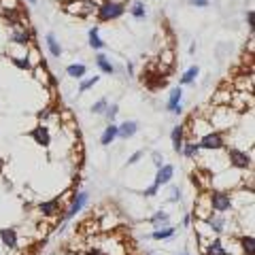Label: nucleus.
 Returning a JSON list of instances; mask_svg holds the SVG:
<instances>
[{
	"mask_svg": "<svg viewBox=\"0 0 255 255\" xmlns=\"http://www.w3.org/2000/svg\"><path fill=\"white\" fill-rule=\"evenodd\" d=\"M90 204V191L87 189H79V191H75L73 196H70V202H68V206L62 211V215H60V226H58V232L62 234L64 230H66V226L70 221H73L79 213H81L85 206Z\"/></svg>",
	"mask_w": 255,
	"mask_h": 255,
	"instance_id": "nucleus-1",
	"label": "nucleus"
},
{
	"mask_svg": "<svg viewBox=\"0 0 255 255\" xmlns=\"http://www.w3.org/2000/svg\"><path fill=\"white\" fill-rule=\"evenodd\" d=\"M223 153H226V159H228L230 168H234L238 172H249V170H253V153H251V151L241 149V147H234V145H226Z\"/></svg>",
	"mask_w": 255,
	"mask_h": 255,
	"instance_id": "nucleus-2",
	"label": "nucleus"
},
{
	"mask_svg": "<svg viewBox=\"0 0 255 255\" xmlns=\"http://www.w3.org/2000/svg\"><path fill=\"white\" fill-rule=\"evenodd\" d=\"M128 13L126 2H119V0H102V2L96 6V19L100 23H111L122 19Z\"/></svg>",
	"mask_w": 255,
	"mask_h": 255,
	"instance_id": "nucleus-3",
	"label": "nucleus"
},
{
	"mask_svg": "<svg viewBox=\"0 0 255 255\" xmlns=\"http://www.w3.org/2000/svg\"><path fill=\"white\" fill-rule=\"evenodd\" d=\"M209 204L213 213H221L226 215L230 211H234V196L232 191H223V189H211L209 194Z\"/></svg>",
	"mask_w": 255,
	"mask_h": 255,
	"instance_id": "nucleus-4",
	"label": "nucleus"
},
{
	"mask_svg": "<svg viewBox=\"0 0 255 255\" xmlns=\"http://www.w3.org/2000/svg\"><path fill=\"white\" fill-rule=\"evenodd\" d=\"M196 142H198V147H200V151H206V153H221V151L226 149V145H228L226 134H223L221 130L206 132L204 136H200Z\"/></svg>",
	"mask_w": 255,
	"mask_h": 255,
	"instance_id": "nucleus-5",
	"label": "nucleus"
},
{
	"mask_svg": "<svg viewBox=\"0 0 255 255\" xmlns=\"http://www.w3.org/2000/svg\"><path fill=\"white\" fill-rule=\"evenodd\" d=\"M36 41V30L30 26H19V28H11L9 34V45L13 47H21L23 51Z\"/></svg>",
	"mask_w": 255,
	"mask_h": 255,
	"instance_id": "nucleus-6",
	"label": "nucleus"
},
{
	"mask_svg": "<svg viewBox=\"0 0 255 255\" xmlns=\"http://www.w3.org/2000/svg\"><path fill=\"white\" fill-rule=\"evenodd\" d=\"M28 136L34 140V145L43 147V149L49 147V145H51V140H53V136H51V128L47 126V124H36V126L28 132Z\"/></svg>",
	"mask_w": 255,
	"mask_h": 255,
	"instance_id": "nucleus-7",
	"label": "nucleus"
},
{
	"mask_svg": "<svg viewBox=\"0 0 255 255\" xmlns=\"http://www.w3.org/2000/svg\"><path fill=\"white\" fill-rule=\"evenodd\" d=\"M200 245L202 255H232V251L221 241V236H211L209 241H200Z\"/></svg>",
	"mask_w": 255,
	"mask_h": 255,
	"instance_id": "nucleus-8",
	"label": "nucleus"
},
{
	"mask_svg": "<svg viewBox=\"0 0 255 255\" xmlns=\"http://www.w3.org/2000/svg\"><path fill=\"white\" fill-rule=\"evenodd\" d=\"M36 211L47 219H55L62 215V198H49V200H41L36 204Z\"/></svg>",
	"mask_w": 255,
	"mask_h": 255,
	"instance_id": "nucleus-9",
	"label": "nucleus"
},
{
	"mask_svg": "<svg viewBox=\"0 0 255 255\" xmlns=\"http://www.w3.org/2000/svg\"><path fill=\"white\" fill-rule=\"evenodd\" d=\"M204 221H206V226H209V230H211L215 236H223L226 232H230V230H228V226H230V223H228V215L211 213Z\"/></svg>",
	"mask_w": 255,
	"mask_h": 255,
	"instance_id": "nucleus-10",
	"label": "nucleus"
},
{
	"mask_svg": "<svg viewBox=\"0 0 255 255\" xmlns=\"http://www.w3.org/2000/svg\"><path fill=\"white\" fill-rule=\"evenodd\" d=\"M187 136V126L185 124H177L170 130V142H172V151L177 155H181V149H183V142H185Z\"/></svg>",
	"mask_w": 255,
	"mask_h": 255,
	"instance_id": "nucleus-11",
	"label": "nucleus"
},
{
	"mask_svg": "<svg viewBox=\"0 0 255 255\" xmlns=\"http://www.w3.org/2000/svg\"><path fill=\"white\" fill-rule=\"evenodd\" d=\"M174 172H177V168H174L172 164H164V166H159V168L155 170L153 185H157V187H166L168 183H172Z\"/></svg>",
	"mask_w": 255,
	"mask_h": 255,
	"instance_id": "nucleus-12",
	"label": "nucleus"
},
{
	"mask_svg": "<svg viewBox=\"0 0 255 255\" xmlns=\"http://www.w3.org/2000/svg\"><path fill=\"white\" fill-rule=\"evenodd\" d=\"M136 134H138V122H134V119H126V122L117 124V138L130 140Z\"/></svg>",
	"mask_w": 255,
	"mask_h": 255,
	"instance_id": "nucleus-13",
	"label": "nucleus"
},
{
	"mask_svg": "<svg viewBox=\"0 0 255 255\" xmlns=\"http://www.w3.org/2000/svg\"><path fill=\"white\" fill-rule=\"evenodd\" d=\"M0 243L6 249H17L19 245V232L15 228H0Z\"/></svg>",
	"mask_w": 255,
	"mask_h": 255,
	"instance_id": "nucleus-14",
	"label": "nucleus"
},
{
	"mask_svg": "<svg viewBox=\"0 0 255 255\" xmlns=\"http://www.w3.org/2000/svg\"><path fill=\"white\" fill-rule=\"evenodd\" d=\"M94 62H96V66H98V70H100L102 75H107V77H113L115 75V64L111 62V58H109L105 51H96Z\"/></svg>",
	"mask_w": 255,
	"mask_h": 255,
	"instance_id": "nucleus-15",
	"label": "nucleus"
},
{
	"mask_svg": "<svg viewBox=\"0 0 255 255\" xmlns=\"http://www.w3.org/2000/svg\"><path fill=\"white\" fill-rule=\"evenodd\" d=\"M177 226H164V228H155V230H151V232L147 234L149 241H157V243H162V241H170V238H174V234H177Z\"/></svg>",
	"mask_w": 255,
	"mask_h": 255,
	"instance_id": "nucleus-16",
	"label": "nucleus"
},
{
	"mask_svg": "<svg viewBox=\"0 0 255 255\" xmlns=\"http://www.w3.org/2000/svg\"><path fill=\"white\" fill-rule=\"evenodd\" d=\"M45 47H47V51H49V55H51L53 60H60V58H62L64 47L60 45L58 36H55L53 32H47V34H45Z\"/></svg>",
	"mask_w": 255,
	"mask_h": 255,
	"instance_id": "nucleus-17",
	"label": "nucleus"
},
{
	"mask_svg": "<svg viewBox=\"0 0 255 255\" xmlns=\"http://www.w3.org/2000/svg\"><path fill=\"white\" fill-rule=\"evenodd\" d=\"M87 45L92 47L94 51H105V38L100 36V26H92L90 30H87Z\"/></svg>",
	"mask_w": 255,
	"mask_h": 255,
	"instance_id": "nucleus-18",
	"label": "nucleus"
},
{
	"mask_svg": "<svg viewBox=\"0 0 255 255\" xmlns=\"http://www.w3.org/2000/svg\"><path fill=\"white\" fill-rule=\"evenodd\" d=\"M200 155H202V151H200V147H198V142L191 140V138H185V142H183V149H181V157L191 159V162H198Z\"/></svg>",
	"mask_w": 255,
	"mask_h": 255,
	"instance_id": "nucleus-19",
	"label": "nucleus"
},
{
	"mask_svg": "<svg viewBox=\"0 0 255 255\" xmlns=\"http://www.w3.org/2000/svg\"><path fill=\"white\" fill-rule=\"evenodd\" d=\"M170 221H172V217H170V213L168 211H164V209H159V211H155L151 217H147V223L151 228H164V226H170Z\"/></svg>",
	"mask_w": 255,
	"mask_h": 255,
	"instance_id": "nucleus-20",
	"label": "nucleus"
},
{
	"mask_svg": "<svg viewBox=\"0 0 255 255\" xmlns=\"http://www.w3.org/2000/svg\"><path fill=\"white\" fill-rule=\"evenodd\" d=\"M179 105H183V87L181 85H177V87H172V90H170L168 98H166L164 109L168 111V113H174V109H177Z\"/></svg>",
	"mask_w": 255,
	"mask_h": 255,
	"instance_id": "nucleus-21",
	"label": "nucleus"
},
{
	"mask_svg": "<svg viewBox=\"0 0 255 255\" xmlns=\"http://www.w3.org/2000/svg\"><path fill=\"white\" fill-rule=\"evenodd\" d=\"M213 211H211V204H209V196L206 194H202V196H198V200H196V209H194V217L196 219H206L211 215Z\"/></svg>",
	"mask_w": 255,
	"mask_h": 255,
	"instance_id": "nucleus-22",
	"label": "nucleus"
},
{
	"mask_svg": "<svg viewBox=\"0 0 255 255\" xmlns=\"http://www.w3.org/2000/svg\"><path fill=\"white\" fill-rule=\"evenodd\" d=\"M128 13L132 15V19L134 21H145L147 19V4H145V0H134V2L128 6Z\"/></svg>",
	"mask_w": 255,
	"mask_h": 255,
	"instance_id": "nucleus-23",
	"label": "nucleus"
},
{
	"mask_svg": "<svg viewBox=\"0 0 255 255\" xmlns=\"http://www.w3.org/2000/svg\"><path fill=\"white\" fill-rule=\"evenodd\" d=\"M66 77L75 79V81H81L83 77H87V64L83 62H73L66 66Z\"/></svg>",
	"mask_w": 255,
	"mask_h": 255,
	"instance_id": "nucleus-24",
	"label": "nucleus"
},
{
	"mask_svg": "<svg viewBox=\"0 0 255 255\" xmlns=\"http://www.w3.org/2000/svg\"><path fill=\"white\" fill-rule=\"evenodd\" d=\"M238 249H241V255H255V238H253V234H241L238 236Z\"/></svg>",
	"mask_w": 255,
	"mask_h": 255,
	"instance_id": "nucleus-25",
	"label": "nucleus"
},
{
	"mask_svg": "<svg viewBox=\"0 0 255 255\" xmlns=\"http://www.w3.org/2000/svg\"><path fill=\"white\" fill-rule=\"evenodd\" d=\"M117 140V124H107L105 130L100 134V145L102 147H111Z\"/></svg>",
	"mask_w": 255,
	"mask_h": 255,
	"instance_id": "nucleus-26",
	"label": "nucleus"
},
{
	"mask_svg": "<svg viewBox=\"0 0 255 255\" xmlns=\"http://www.w3.org/2000/svg\"><path fill=\"white\" fill-rule=\"evenodd\" d=\"M9 60L11 64L17 70H21V73H32V64L28 60V55L26 53H21V55H15V53H9Z\"/></svg>",
	"mask_w": 255,
	"mask_h": 255,
	"instance_id": "nucleus-27",
	"label": "nucleus"
},
{
	"mask_svg": "<svg viewBox=\"0 0 255 255\" xmlns=\"http://www.w3.org/2000/svg\"><path fill=\"white\" fill-rule=\"evenodd\" d=\"M198 77H200V66H198V64H194V66H189L185 73L181 75L179 85H181V87H183V85H194Z\"/></svg>",
	"mask_w": 255,
	"mask_h": 255,
	"instance_id": "nucleus-28",
	"label": "nucleus"
},
{
	"mask_svg": "<svg viewBox=\"0 0 255 255\" xmlns=\"http://www.w3.org/2000/svg\"><path fill=\"white\" fill-rule=\"evenodd\" d=\"M100 79H102L100 75H94V77H83L81 81H79V85H77V92L81 94V96H83V94H87V92L94 90V87L100 83Z\"/></svg>",
	"mask_w": 255,
	"mask_h": 255,
	"instance_id": "nucleus-29",
	"label": "nucleus"
},
{
	"mask_svg": "<svg viewBox=\"0 0 255 255\" xmlns=\"http://www.w3.org/2000/svg\"><path fill=\"white\" fill-rule=\"evenodd\" d=\"M117 115H119V105L117 102H111V105L105 109V113H102V117L107 119V124H115Z\"/></svg>",
	"mask_w": 255,
	"mask_h": 255,
	"instance_id": "nucleus-30",
	"label": "nucleus"
},
{
	"mask_svg": "<svg viewBox=\"0 0 255 255\" xmlns=\"http://www.w3.org/2000/svg\"><path fill=\"white\" fill-rule=\"evenodd\" d=\"M168 189H170V196H168V202L170 204H179L183 200V189L172 185V183H168Z\"/></svg>",
	"mask_w": 255,
	"mask_h": 255,
	"instance_id": "nucleus-31",
	"label": "nucleus"
},
{
	"mask_svg": "<svg viewBox=\"0 0 255 255\" xmlns=\"http://www.w3.org/2000/svg\"><path fill=\"white\" fill-rule=\"evenodd\" d=\"M107 107H109V100H107V98H100V100H96L94 105L90 107V111H92L94 115H102V113H105V109H107Z\"/></svg>",
	"mask_w": 255,
	"mask_h": 255,
	"instance_id": "nucleus-32",
	"label": "nucleus"
},
{
	"mask_svg": "<svg viewBox=\"0 0 255 255\" xmlns=\"http://www.w3.org/2000/svg\"><path fill=\"white\" fill-rule=\"evenodd\" d=\"M151 164L155 166V170L159 168V166H164V164H166V157H164L162 151H151Z\"/></svg>",
	"mask_w": 255,
	"mask_h": 255,
	"instance_id": "nucleus-33",
	"label": "nucleus"
},
{
	"mask_svg": "<svg viewBox=\"0 0 255 255\" xmlns=\"http://www.w3.org/2000/svg\"><path fill=\"white\" fill-rule=\"evenodd\" d=\"M142 157H145V151H142V149H138V151H134V153L130 155V157H128V162H126V166H136L138 162H140V159Z\"/></svg>",
	"mask_w": 255,
	"mask_h": 255,
	"instance_id": "nucleus-34",
	"label": "nucleus"
},
{
	"mask_svg": "<svg viewBox=\"0 0 255 255\" xmlns=\"http://www.w3.org/2000/svg\"><path fill=\"white\" fill-rule=\"evenodd\" d=\"M159 62H162V64H168V66H172V64H174V51H172V49L162 51V55H159Z\"/></svg>",
	"mask_w": 255,
	"mask_h": 255,
	"instance_id": "nucleus-35",
	"label": "nucleus"
},
{
	"mask_svg": "<svg viewBox=\"0 0 255 255\" xmlns=\"http://www.w3.org/2000/svg\"><path fill=\"white\" fill-rule=\"evenodd\" d=\"M245 21H247V28H249V32H253V28H255V13H253V9H247Z\"/></svg>",
	"mask_w": 255,
	"mask_h": 255,
	"instance_id": "nucleus-36",
	"label": "nucleus"
},
{
	"mask_svg": "<svg viewBox=\"0 0 255 255\" xmlns=\"http://www.w3.org/2000/svg\"><path fill=\"white\" fill-rule=\"evenodd\" d=\"M159 194V187L157 185H149L147 189H142V196H145V198H155Z\"/></svg>",
	"mask_w": 255,
	"mask_h": 255,
	"instance_id": "nucleus-37",
	"label": "nucleus"
},
{
	"mask_svg": "<svg viewBox=\"0 0 255 255\" xmlns=\"http://www.w3.org/2000/svg\"><path fill=\"white\" fill-rule=\"evenodd\" d=\"M191 6H196V9H206V6L211 4V0H187Z\"/></svg>",
	"mask_w": 255,
	"mask_h": 255,
	"instance_id": "nucleus-38",
	"label": "nucleus"
},
{
	"mask_svg": "<svg viewBox=\"0 0 255 255\" xmlns=\"http://www.w3.org/2000/svg\"><path fill=\"white\" fill-rule=\"evenodd\" d=\"M194 215H191V213H185V215H183V219H181V226L183 228H189L191 226V223H194Z\"/></svg>",
	"mask_w": 255,
	"mask_h": 255,
	"instance_id": "nucleus-39",
	"label": "nucleus"
},
{
	"mask_svg": "<svg viewBox=\"0 0 255 255\" xmlns=\"http://www.w3.org/2000/svg\"><path fill=\"white\" fill-rule=\"evenodd\" d=\"M83 255H102V251H100V247H90Z\"/></svg>",
	"mask_w": 255,
	"mask_h": 255,
	"instance_id": "nucleus-40",
	"label": "nucleus"
},
{
	"mask_svg": "<svg viewBox=\"0 0 255 255\" xmlns=\"http://www.w3.org/2000/svg\"><path fill=\"white\" fill-rule=\"evenodd\" d=\"M26 2H28V4H30V6H34V4H36V2H38V0H26Z\"/></svg>",
	"mask_w": 255,
	"mask_h": 255,
	"instance_id": "nucleus-41",
	"label": "nucleus"
},
{
	"mask_svg": "<svg viewBox=\"0 0 255 255\" xmlns=\"http://www.w3.org/2000/svg\"><path fill=\"white\" fill-rule=\"evenodd\" d=\"M2 168H4V159L0 157V172H2Z\"/></svg>",
	"mask_w": 255,
	"mask_h": 255,
	"instance_id": "nucleus-42",
	"label": "nucleus"
},
{
	"mask_svg": "<svg viewBox=\"0 0 255 255\" xmlns=\"http://www.w3.org/2000/svg\"><path fill=\"white\" fill-rule=\"evenodd\" d=\"M81 2H102V0H81Z\"/></svg>",
	"mask_w": 255,
	"mask_h": 255,
	"instance_id": "nucleus-43",
	"label": "nucleus"
},
{
	"mask_svg": "<svg viewBox=\"0 0 255 255\" xmlns=\"http://www.w3.org/2000/svg\"><path fill=\"white\" fill-rule=\"evenodd\" d=\"M177 255H189V253H187V251H183V253H177Z\"/></svg>",
	"mask_w": 255,
	"mask_h": 255,
	"instance_id": "nucleus-44",
	"label": "nucleus"
},
{
	"mask_svg": "<svg viewBox=\"0 0 255 255\" xmlns=\"http://www.w3.org/2000/svg\"><path fill=\"white\" fill-rule=\"evenodd\" d=\"M145 255H155V253H145Z\"/></svg>",
	"mask_w": 255,
	"mask_h": 255,
	"instance_id": "nucleus-45",
	"label": "nucleus"
}]
</instances>
